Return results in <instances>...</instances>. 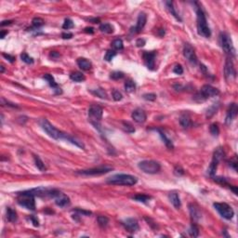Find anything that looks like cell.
<instances>
[{
  "label": "cell",
  "mask_w": 238,
  "mask_h": 238,
  "mask_svg": "<svg viewBox=\"0 0 238 238\" xmlns=\"http://www.w3.org/2000/svg\"><path fill=\"white\" fill-rule=\"evenodd\" d=\"M39 124L42 127V129L46 133L54 140H65L67 134L63 133L58 128H56L53 125L50 124V122L47 119H41L39 121Z\"/></svg>",
  "instance_id": "cell-1"
},
{
  "label": "cell",
  "mask_w": 238,
  "mask_h": 238,
  "mask_svg": "<svg viewBox=\"0 0 238 238\" xmlns=\"http://www.w3.org/2000/svg\"><path fill=\"white\" fill-rule=\"evenodd\" d=\"M196 14H197V23H196V25H197V32H198V34L200 36L206 37V38L210 37L211 31L209 29V26L207 25L205 12H204V10L200 7H198L196 9Z\"/></svg>",
  "instance_id": "cell-2"
},
{
  "label": "cell",
  "mask_w": 238,
  "mask_h": 238,
  "mask_svg": "<svg viewBox=\"0 0 238 238\" xmlns=\"http://www.w3.org/2000/svg\"><path fill=\"white\" fill-rule=\"evenodd\" d=\"M137 178L129 174H116L107 179V183L114 185H125L132 186L137 183Z\"/></svg>",
  "instance_id": "cell-3"
},
{
  "label": "cell",
  "mask_w": 238,
  "mask_h": 238,
  "mask_svg": "<svg viewBox=\"0 0 238 238\" xmlns=\"http://www.w3.org/2000/svg\"><path fill=\"white\" fill-rule=\"evenodd\" d=\"M17 202L20 206L25 207L29 210L36 209V201L35 195L30 193V191H24L22 193H19L17 196Z\"/></svg>",
  "instance_id": "cell-4"
},
{
  "label": "cell",
  "mask_w": 238,
  "mask_h": 238,
  "mask_svg": "<svg viewBox=\"0 0 238 238\" xmlns=\"http://www.w3.org/2000/svg\"><path fill=\"white\" fill-rule=\"evenodd\" d=\"M220 91L219 89H217L216 88H213L210 85H205L202 87L201 90L195 94V96L194 97V100L196 101H205L206 100H207L210 97H214L219 95Z\"/></svg>",
  "instance_id": "cell-5"
},
{
  "label": "cell",
  "mask_w": 238,
  "mask_h": 238,
  "mask_svg": "<svg viewBox=\"0 0 238 238\" xmlns=\"http://www.w3.org/2000/svg\"><path fill=\"white\" fill-rule=\"evenodd\" d=\"M139 168L147 174H155L161 169L160 164L153 160H144L138 164Z\"/></svg>",
  "instance_id": "cell-6"
},
{
  "label": "cell",
  "mask_w": 238,
  "mask_h": 238,
  "mask_svg": "<svg viewBox=\"0 0 238 238\" xmlns=\"http://www.w3.org/2000/svg\"><path fill=\"white\" fill-rule=\"evenodd\" d=\"M220 44L222 47V49L224 50V52L226 54L230 55V57H234L235 55V50L232 42L231 37L229 36L228 34L226 33H221L220 35Z\"/></svg>",
  "instance_id": "cell-7"
},
{
  "label": "cell",
  "mask_w": 238,
  "mask_h": 238,
  "mask_svg": "<svg viewBox=\"0 0 238 238\" xmlns=\"http://www.w3.org/2000/svg\"><path fill=\"white\" fill-rule=\"evenodd\" d=\"M215 209L220 213V215L226 219V220H232L234 216L233 209L226 203H214Z\"/></svg>",
  "instance_id": "cell-8"
},
{
  "label": "cell",
  "mask_w": 238,
  "mask_h": 238,
  "mask_svg": "<svg viewBox=\"0 0 238 238\" xmlns=\"http://www.w3.org/2000/svg\"><path fill=\"white\" fill-rule=\"evenodd\" d=\"M224 74L225 77L228 81H232L236 77V72H235V68L232 62V60L231 57H228L226 59L225 62V66H224Z\"/></svg>",
  "instance_id": "cell-9"
},
{
  "label": "cell",
  "mask_w": 238,
  "mask_h": 238,
  "mask_svg": "<svg viewBox=\"0 0 238 238\" xmlns=\"http://www.w3.org/2000/svg\"><path fill=\"white\" fill-rule=\"evenodd\" d=\"M112 170L113 168L110 167H100V168H89L85 170H79L77 171V173L81 175H86V176H95V175H102L105 173H108Z\"/></svg>",
  "instance_id": "cell-10"
},
{
  "label": "cell",
  "mask_w": 238,
  "mask_h": 238,
  "mask_svg": "<svg viewBox=\"0 0 238 238\" xmlns=\"http://www.w3.org/2000/svg\"><path fill=\"white\" fill-rule=\"evenodd\" d=\"M183 55L184 57L187 59L189 62L192 64H196L197 63V57L195 54V48L190 45V44H185L183 47Z\"/></svg>",
  "instance_id": "cell-11"
},
{
  "label": "cell",
  "mask_w": 238,
  "mask_h": 238,
  "mask_svg": "<svg viewBox=\"0 0 238 238\" xmlns=\"http://www.w3.org/2000/svg\"><path fill=\"white\" fill-rule=\"evenodd\" d=\"M103 114V109L97 104H93L89 109V116L92 121L98 122L101 119Z\"/></svg>",
  "instance_id": "cell-12"
},
{
  "label": "cell",
  "mask_w": 238,
  "mask_h": 238,
  "mask_svg": "<svg viewBox=\"0 0 238 238\" xmlns=\"http://www.w3.org/2000/svg\"><path fill=\"white\" fill-rule=\"evenodd\" d=\"M155 56L156 52L155 51H144L142 57L144 60V63L147 66L148 69L153 70L154 69V64H155Z\"/></svg>",
  "instance_id": "cell-13"
},
{
  "label": "cell",
  "mask_w": 238,
  "mask_h": 238,
  "mask_svg": "<svg viewBox=\"0 0 238 238\" xmlns=\"http://www.w3.org/2000/svg\"><path fill=\"white\" fill-rule=\"evenodd\" d=\"M123 226L125 227V229L129 232H137L139 229H140V226H139V223H138V221L136 219H132V218H129V219H127L126 221H124L122 222Z\"/></svg>",
  "instance_id": "cell-14"
},
{
  "label": "cell",
  "mask_w": 238,
  "mask_h": 238,
  "mask_svg": "<svg viewBox=\"0 0 238 238\" xmlns=\"http://www.w3.org/2000/svg\"><path fill=\"white\" fill-rule=\"evenodd\" d=\"M132 118H133V120L139 124H142L146 121V118H147V115H146V113L144 112V110L141 109V108H137L135 109L133 112H132V115H131Z\"/></svg>",
  "instance_id": "cell-15"
},
{
  "label": "cell",
  "mask_w": 238,
  "mask_h": 238,
  "mask_svg": "<svg viewBox=\"0 0 238 238\" xmlns=\"http://www.w3.org/2000/svg\"><path fill=\"white\" fill-rule=\"evenodd\" d=\"M237 112H238V108H237V105L236 103H231L230 106H229V109L227 111V115H226V124H231L232 121L233 120V118L236 116L237 115Z\"/></svg>",
  "instance_id": "cell-16"
},
{
  "label": "cell",
  "mask_w": 238,
  "mask_h": 238,
  "mask_svg": "<svg viewBox=\"0 0 238 238\" xmlns=\"http://www.w3.org/2000/svg\"><path fill=\"white\" fill-rule=\"evenodd\" d=\"M146 21H147V16L144 12H142L140 13L139 17H138V20H137V24L135 26L134 28V32L135 33H140L142 31V29L144 28V26L146 24Z\"/></svg>",
  "instance_id": "cell-17"
},
{
  "label": "cell",
  "mask_w": 238,
  "mask_h": 238,
  "mask_svg": "<svg viewBox=\"0 0 238 238\" xmlns=\"http://www.w3.org/2000/svg\"><path fill=\"white\" fill-rule=\"evenodd\" d=\"M43 78H44L45 80L48 83V85H49L52 89H54V90H55V91H57V93H58V94L62 93V89H61V88H59L58 84L55 82L54 77L52 76L51 74H46L43 76Z\"/></svg>",
  "instance_id": "cell-18"
},
{
  "label": "cell",
  "mask_w": 238,
  "mask_h": 238,
  "mask_svg": "<svg viewBox=\"0 0 238 238\" xmlns=\"http://www.w3.org/2000/svg\"><path fill=\"white\" fill-rule=\"evenodd\" d=\"M55 204L58 206H61V207H64L66 206H68L70 204V199L67 195L60 193L58 195L55 196Z\"/></svg>",
  "instance_id": "cell-19"
},
{
  "label": "cell",
  "mask_w": 238,
  "mask_h": 238,
  "mask_svg": "<svg viewBox=\"0 0 238 238\" xmlns=\"http://www.w3.org/2000/svg\"><path fill=\"white\" fill-rule=\"evenodd\" d=\"M189 208H190V214H191V218H192L193 221H195V222L198 221L201 218V212H200L198 206L196 205L191 204L189 206Z\"/></svg>",
  "instance_id": "cell-20"
},
{
  "label": "cell",
  "mask_w": 238,
  "mask_h": 238,
  "mask_svg": "<svg viewBox=\"0 0 238 238\" xmlns=\"http://www.w3.org/2000/svg\"><path fill=\"white\" fill-rule=\"evenodd\" d=\"M168 198H169L170 203L174 206L175 208L179 209V208L180 207V206H181V204H180V199H179V195H178L176 192H171V193H169Z\"/></svg>",
  "instance_id": "cell-21"
},
{
  "label": "cell",
  "mask_w": 238,
  "mask_h": 238,
  "mask_svg": "<svg viewBox=\"0 0 238 238\" xmlns=\"http://www.w3.org/2000/svg\"><path fill=\"white\" fill-rule=\"evenodd\" d=\"M76 62H77V65L79 66V68L82 69L83 71H88L92 67V63L85 58H78Z\"/></svg>",
  "instance_id": "cell-22"
},
{
  "label": "cell",
  "mask_w": 238,
  "mask_h": 238,
  "mask_svg": "<svg viewBox=\"0 0 238 238\" xmlns=\"http://www.w3.org/2000/svg\"><path fill=\"white\" fill-rule=\"evenodd\" d=\"M165 4H166V6H167V9H168V11L170 12V14H171L177 21H181V18L179 17V15L178 12L176 11V9H175V8H174L173 2H171V1H166Z\"/></svg>",
  "instance_id": "cell-23"
},
{
  "label": "cell",
  "mask_w": 238,
  "mask_h": 238,
  "mask_svg": "<svg viewBox=\"0 0 238 238\" xmlns=\"http://www.w3.org/2000/svg\"><path fill=\"white\" fill-rule=\"evenodd\" d=\"M179 124L183 128H189L192 126V121L187 115H182L179 118Z\"/></svg>",
  "instance_id": "cell-24"
},
{
  "label": "cell",
  "mask_w": 238,
  "mask_h": 238,
  "mask_svg": "<svg viewBox=\"0 0 238 238\" xmlns=\"http://www.w3.org/2000/svg\"><path fill=\"white\" fill-rule=\"evenodd\" d=\"M218 165H219V162L212 159V161H211L208 168H207V174L210 176V177H214L215 173H216V170H217V168H218Z\"/></svg>",
  "instance_id": "cell-25"
},
{
  "label": "cell",
  "mask_w": 238,
  "mask_h": 238,
  "mask_svg": "<svg viewBox=\"0 0 238 238\" xmlns=\"http://www.w3.org/2000/svg\"><path fill=\"white\" fill-rule=\"evenodd\" d=\"M70 78L72 79L73 81H74V82H82V81H84L85 79H86L85 75H84L82 73H80V72L72 73V74H70Z\"/></svg>",
  "instance_id": "cell-26"
},
{
  "label": "cell",
  "mask_w": 238,
  "mask_h": 238,
  "mask_svg": "<svg viewBox=\"0 0 238 238\" xmlns=\"http://www.w3.org/2000/svg\"><path fill=\"white\" fill-rule=\"evenodd\" d=\"M7 219L10 222H15L17 221L18 216H17V212L14 209H12L10 207L7 208Z\"/></svg>",
  "instance_id": "cell-27"
},
{
  "label": "cell",
  "mask_w": 238,
  "mask_h": 238,
  "mask_svg": "<svg viewBox=\"0 0 238 238\" xmlns=\"http://www.w3.org/2000/svg\"><path fill=\"white\" fill-rule=\"evenodd\" d=\"M223 156H224V151H223L222 148L220 147V148L215 150V152L213 153V158H212V159H214V160H216V161H218L220 163L221 161V159L223 158Z\"/></svg>",
  "instance_id": "cell-28"
},
{
  "label": "cell",
  "mask_w": 238,
  "mask_h": 238,
  "mask_svg": "<svg viewBox=\"0 0 238 238\" xmlns=\"http://www.w3.org/2000/svg\"><path fill=\"white\" fill-rule=\"evenodd\" d=\"M100 30L102 33L105 34H112L114 32V28L113 26L110 23H102L100 25Z\"/></svg>",
  "instance_id": "cell-29"
},
{
  "label": "cell",
  "mask_w": 238,
  "mask_h": 238,
  "mask_svg": "<svg viewBox=\"0 0 238 238\" xmlns=\"http://www.w3.org/2000/svg\"><path fill=\"white\" fill-rule=\"evenodd\" d=\"M125 89H126V91L128 92V93L134 92L135 89H136V84H135V82L132 81V80H130V79H129V80H127V81H126V83H125Z\"/></svg>",
  "instance_id": "cell-30"
},
{
  "label": "cell",
  "mask_w": 238,
  "mask_h": 238,
  "mask_svg": "<svg viewBox=\"0 0 238 238\" xmlns=\"http://www.w3.org/2000/svg\"><path fill=\"white\" fill-rule=\"evenodd\" d=\"M34 158H35V163H36V166L37 167V168H38L40 171H42V172H43V171H46L47 168H46L44 162L40 159V157L37 156V155H35Z\"/></svg>",
  "instance_id": "cell-31"
},
{
  "label": "cell",
  "mask_w": 238,
  "mask_h": 238,
  "mask_svg": "<svg viewBox=\"0 0 238 238\" xmlns=\"http://www.w3.org/2000/svg\"><path fill=\"white\" fill-rule=\"evenodd\" d=\"M112 47L115 50H122L124 48V45H123V41L122 39L120 38H117V39H115L113 42H112Z\"/></svg>",
  "instance_id": "cell-32"
},
{
  "label": "cell",
  "mask_w": 238,
  "mask_h": 238,
  "mask_svg": "<svg viewBox=\"0 0 238 238\" xmlns=\"http://www.w3.org/2000/svg\"><path fill=\"white\" fill-rule=\"evenodd\" d=\"M209 131H210V133H211V135H212V136H214V137L219 136V134H220V127H219L218 124H215V123L211 124L210 127H209Z\"/></svg>",
  "instance_id": "cell-33"
},
{
  "label": "cell",
  "mask_w": 238,
  "mask_h": 238,
  "mask_svg": "<svg viewBox=\"0 0 238 238\" xmlns=\"http://www.w3.org/2000/svg\"><path fill=\"white\" fill-rule=\"evenodd\" d=\"M133 199L138 201V202H142V203H147L150 199H151V196L149 195H137L135 196H133Z\"/></svg>",
  "instance_id": "cell-34"
},
{
  "label": "cell",
  "mask_w": 238,
  "mask_h": 238,
  "mask_svg": "<svg viewBox=\"0 0 238 238\" xmlns=\"http://www.w3.org/2000/svg\"><path fill=\"white\" fill-rule=\"evenodd\" d=\"M97 221H98V223H99V225H100V227L104 228V227H106V226L108 225V223H109V219H108L107 217H105V216H99V217L97 218Z\"/></svg>",
  "instance_id": "cell-35"
},
{
  "label": "cell",
  "mask_w": 238,
  "mask_h": 238,
  "mask_svg": "<svg viewBox=\"0 0 238 238\" xmlns=\"http://www.w3.org/2000/svg\"><path fill=\"white\" fill-rule=\"evenodd\" d=\"M159 131V134H160V136H161V138H162V140L164 141V142H165V144L167 145V147L168 148H169V149H173V143H172V142L166 136V134L165 133H163L162 131H160V130H158Z\"/></svg>",
  "instance_id": "cell-36"
},
{
  "label": "cell",
  "mask_w": 238,
  "mask_h": 238,
  "mask_svg": "<svg viewBox=\"0 0 238 238\" xmlns=\"http://www.w3.org/2000/svg\"><path fill=\"white\" fill-rule=\"evenodd\" d=\"M188 232H189L190 236H192V237H197V236L199 235V228L196 226V224H194V223H193L192 226H191V228L189 229Z\"/></svg>",
  "instance_id": "cell-37"
},
{
  "label": "cell",
  "mask_w": 238,
  "mask_h": 238,
  "mask_svg": "<svg viewBox=\"0 0 238 238\" xmlns=\"http://www.w3.org/2000/svg\"><path fill=\"white\" fill-rule=\"evenodd\" d=\"M115 55H116V51L115 50H112V49L107 50L106 53H105V55H104V60L106 61V62H110V61H112L115 57Z\"/></svg>",
  "instance_id": "cell-38"
},
{
  "label": "cell",
  "mask_w": 238,
  "mask_h": 238,
  "mask_svg": "<svg viewBox=\"0 0 238 238\" xmlns=\"http://www.w3.org/2000/svg\"><path fill=\"white\" fill-rule=\"evenodd\" d=\"M32 24H33L34 27L39 28V27H41V26H43V25L45 24V21H44L43 19H41V18H39V17H36V18H34L33 21H32Z\"/></svg>",
  "instance_id": "cell-39"
},
{
  "label": "cell",
  "mask_w": 238,
  "mask_h": 238,
  "mask_svg": "<svg viewBox=\"0 0 238 238\" xmlns=\"http://www.w3.org/2000/svg\"><path fill=\"white\" fill-rule=\"evenodd\" d=\"M123 127H124V130L127 131V133H133V132L135 131L134 127L132 126L129 122H123Z\"/></svg>",
  "instance_id": "cell-40"
},
{
  "label": "cell",
  "mask_w": 238,
  "mask_h": 238,
  "mask_svg": "<svg viewBox=\"0 0 238 238\" xmlns=\"http://www.w3.org/2000/svg\"><path fill=\"white\" fill-rule=\"evenodd\" d=\"M21 59L22 62H24L25 63H27V64L34 63V59L32 57H30L27 53H22L21 55Z\"/></svg>",
  "instance_id": "cell-41"
},
{
  "label": "cell",
  "mask_w": 238,
  "mask_h": 238,
  "mask_svg": "<svg viewBox=\"0 0 238 238\" xmlns=\"http://www.w3.org/2000/svg\"><path fill=\"white\" fill-rule=\"evenodd\" d=\"M218 108H219V104L216 105V103H214V105H212L210 108H208L207 110V114H206V116L207 117H211L215 113H217L218 111Z\"/></svg>",
  "instance_id": "cell-42"
},
{
  "label": "cell",
  "mask_w": 238,
  "mask_h": 238,
  "mask_svg": "<svg viewBox=\"0 0 238 238\" xmlns=\"http://www.w3.org/2000/svg\"><path fill=\"white\" fill-rule=\"evenodd\" d=\"M93 94L97 95L98 97L101 98V99H107V94L106 92H105L102 89H95L92 91Z\"/></svg>",
  "instance_id": "cell-43"
},
{
  "label": "cell",
  "mask_w": 238,
  "mask_h": 238,
  "mask_svg": "<svg viewBox=\"0 0 238 238\" xmlns=\"http://www.w3.org/2000/svg\"><path fill=\"white\" fill-rule=\"evenodd\" d=\"M74 27V22L71 19H65L64 22H63V25H62V28L65 29V30H69L71 28Z\"/></svg>",
  "instance_id": "cell-44"
},
{
  "label": "cell",
  "mask_w": 238,
  "mask_h": 238,
  "mask_svg": "<svg viewBox=\"0 0 238 238\" xmlns=\"http://www.w3.org/2000/svg\"><path fill=\"white\" fill-rule=\"evenodd\" d=\"M110 77L112 79H114V80H118V79H121L124 77V74L122 72H119V71H115V72H113L110 75Z\"/></svg>",
  "instance_id": "cell-45"
},
{
  "label": "cell",
  "mask_w": 238,
  "mask_h": 238,
  "mask_svg": "<svg viewBox=\"0 0 238 238\" xmlns=\"http://www.w3.org/2000/svg\"><path fill=\"white\" fill-rule=\"evenodd\" d=\"M122 98H123V96H122V94H121L118 90L115 89V90L113 91V99H114L115 101L121 100H122Z\"/></svg>",
  "instance_id": "cell-46"
},
{
  "label": "cell",
  "mask_w": 238,
  "mask_h": 238,
  "mask_svg": "<svg viewBox=\"0 0 238 238\" xmlns=\"http://www.w3.org/2000/svg\"><path fill=\"white\" fill-rule=\"evenodd\" d=\"M143 99L146 100H150V101H153L156 99V95L153 94V93H147V94H144L143 95Z\"/></svg>",
  "instance_id": "cell-47"
},
{
  "label": "cell",
  "mask_w": 238,
  "mask_h": 238,
  "mask_svg": "<svg viewBox=\"0 0 238 238\" xmlns=\"http://www.w3.org/2000/svg\"><path fill=\"white\" fill-rule=\"evenodd\" d=\"M173 72L177 74H183V68L180 64H176L173 68Z\"/></svg>",
  "instance_id": "cell-48"
},
{
  "label": "cell",
  "mask_w": 238,
  "mask_h": 238,
  "mask_svg": "<svg viewBox=\"0 0 238 238\" xmlns=\"http://www.w3.org/2000/svg\"><path fill=\"white\" fill-rule=\"evenodd\" d=\"M174 174L176 175V176H182L183 174H184V170L180 168V167H176L175 168H174Z\"/></svg>",
  "instance_id": "cell-49"
},
{
  "label": "cell",
  "mask_w": 238,
  "mask_h": 238,
  "mask_svg": "<svg viewBox=\"0 0 238 238\" xmlns=\"http://www.w3.org/2000/svg\"><path fill=\"white\" fill-rule=\"evenodd\" d=\"M2 55H3V57H4L5 59H7L9 62H14L15 58H14L13 56H11V55H9V54H6V53H3Z\"/></svg>",
  "instance_id": "cell-50"
},
{
  "label": "cell",
  "mask_w": 238,
  "mask_h": 238,
  "mask_svg": "<svg viewBox=\"0 0 238 238\" xmlns=\"http://www.w3.org/2000/svg\"><path fill=\"white\" fill-rule=\"evenodd\" d=\"M62 37L63 39H70L73 37V34L72 33H62Z\"/></svg>",
  "instance_id": "cell-51"
},
{
  "label": "cell",
  "mask_w": 238,
  "mask_h": 238,
  "mask_svg": "<svg viewBox=\"0 0 238 238\" xmlns=\"http://www.w3.org/2000/svg\"><path fill=\"white\" fill-rule=\"evenodd\" d=\"M136 45H137V47H143L144 45H145V40L144 39H138L137 40V42H136Z\"/></svg>",
  "instance_id": "cell-52"
},
{
  "label": "cell",
  "mask_w": 238,
  "mask_h": 238,
  "mask_svg": "<svg viewBox=\"0 0 238 238\" xmlns=\"http://www.w3.org/2000/svg\"><path fill=\"white\" fill-rule=\"evenodd\" d=\"M230 163V166H232V168H233V169L234 170H236V166H237V161H236V159H235V158H234V161H230L229 162Z\"/></svg>",
  "instance_id": "cell-53"
},
{
  "label": "cell",
  "mask_w": 238,
  "mask_h": 238,
  "mask_svg": "<svg viewBox=\"0 0 238 238\" xmlns=\"http://www.w3.org/2000/svg\"><path fill=\"white\" fill-rule=\"evenodd\" d=\"M50 57L56 59V58H59V57H60V54L58 53V52H56V51H52L51 53H50Z\"/></svg>",
  "instance_id": "cell-54"
},
{
  "label": "cell",
  "mask_w": 238,
  "mask_h": 238,
  "mask_svg": "<svg viewBox=\"0 0 238 238\" xmlns=\"http://www.w3.org/2000/svg\"><path fill=\"white\" fill-rule=\"evenodd\" d=\"M30 219H31V221H33V224H34L35 226H38V225H39V223H38V220H37V219H36L34 216H32Z\"/></svg>",
  "instance_id": "cell-55"
},
{
  "label": "cell",
  "mask_w": 238,
  "mask_h": 238,
  "mask_svg": "<svg viewBox=\"0 0 238 238\" xmlns=\"http://www.w3.org/2000/svg\"><path fill=\"white\" fill-rule=\"evenodd\" d=\"M85 32L86 33H89V34H93L94 33V29L92 27H87V28H85Z\"/></svg>",
  "instance_id": "cell-56"
},
{
  "label": "cell",
  "mask_w": 238,
  "mask_h": 238,
  "mask_svg": "<svg viewBox=\"0 0 238 238\" xmlns=\"http://www.w3.org/2000/svg\"><path fill=\"white\" fill-rule=\"evenodd\" d=\"M12 23V21H3L1 22V26H5V25H9V24H11Z\"/></svg>",
  "instance_id": "cell-57"
},
{
  "label": "cell",
  "mask_w": 238,
  "mask_h": 238,
  "mask_svg": "<svg viewBox=\"0 0 238 238\" xmlns=\"http://www.w3.org/2000/svg\"><path fill=\"white\" fill-rule=\"evenodd\" d=\"M8 34V32L7 31H1V34H0V37L1 38H4L5 37V36Z\"/></svg>",
  "instance_id": "cell-58"
},
{
  "label": "cell",
  "mask_w": 238,
  "mask_h": 238,
  "mask_svg": "<svg viewBox=\"0 0 238 238\" xmlns=\"http://www.w3.org/2000/svg\"><path fill=\"white\" fill-rule=\"evenodd\" d=\"M90 21H91L93 23H98V22L100 21V20H99V19H90Z\"/></svg>",
  "instance_id": "cell-59"
},
{
  "label": "cell",
  "mask_w": 238,
  "mask_h": 238,
  "mask_svg": "<svg viewBox=\"0 0 238 238\" xmlns=\"http://www.w3.org/2000/svg\"><path fill=\"white\" fill-rule=\"evenodd\" d=\"M4 71H5V68H4V66H1V73L3 74V73H4Z\"/></svg>",
  "instance_id": "cell-60"
}]
</instances>
